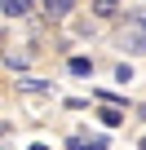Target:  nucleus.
Listing matches in <instances>:
<instances>
[{"label": "nucleus", "instance_id": "4", "mask_svg": "<svg viewBox=\"0 0 146 150\" xmlns=\"http://www.w3.org/2000/svg\"><path fill=\"white\" fill-rule=\"evenodd\" d=\"M93 13L98 18H115L120 13V0H93Z\"/></svg>", "mask_w": 146, "mask_h": 150}, {"label": "nucleus", "instance_id": "3", "mask_svg": "<svg viewBox=\"0 0 146 150\" xmlns=\"http://www.w3.org/2000/svg\"><path fill=\"white\" fill-rule=\"evenodd\" d=\"M40 5H44V13H49V18H66L71 9H75V0H40Z\"/></svg>", "mask_w": 146, "mask_h": 150}, {"label": "nucleus", "instance_id": "7", "mask_svg": "<svg viewBox=\"0 0 146 150\" xmlns=\"http://www.w3.org/2000/svg\"><path fill=\"white\" fill-rule=\"evenodd\" d=\"M115 80H120V84H128V80H133V66H124V62H120V66H115Z\"/></svg>", "mask_w": 146, "mask_h": 150}, {"label": "nucleus", "instance_id": "1", "mask_svg": "<svg viewBox=\"0 0 146 150\" xmlns=\"http://www.w3.org/2000/svg\"><path fill=\"white\" fill-rule=\"evenodd\" d=\"M120 49H124V53H133V57H146V13H133V18H124Z\"/></svg>", "mask_w": 146, "mask_h": 150}, {"label": "nucleus", "instance_id": "6", "mask_svg": "<svg viewBox=\"0 0 146 150\" xmlns=\"http://www.w3.org/2000/svg\"><path fill=\"white\" fill-rule=\"evenodd\" d=\"M71 75H93V62L89 57H71Z\"/></svg>", "mask_w": 146, "mask_h": 150}, {"label": "nucleus", "instance_id": "8", "mask_svg": "<svg viewBox=\"0 0 146 150\" xmlns=\"http://www.w3.org/2000/svg\"><path fill=\"white\" fill-rule=\"evenodd\" d=\"M31 150H49V146H31Z\"/></svg>", "mask_w": 146, "mask_h": 150}, {"label": "nucleus", "instance_id": "5", "mask_svg": "<svg viewBox=\"0 0 146 150\" xmlns=\"http://www.w3.org/2000/svg\"><path fill=\"white\" fill-rule=\"evenodd\" d=\"M102 124H106V128H120V124H124V110L106 102V110H102Z\"/></svg>", "mask_w": 146, "mask_h": 150}, {"label": "nucleus", "instance_id": "2", "mask_svg": "<svg viewBox=\"0 0 146 150\" xmlns=\"http://www.w3.org/2000/svg\"><path fill=\"white\" fill-rule=\"evenodd\" d=\"M36 9V0H0V13H9V18H27Z\"/></svg>", "mask_w": 146, "mask_h": 150}]
</instances>
